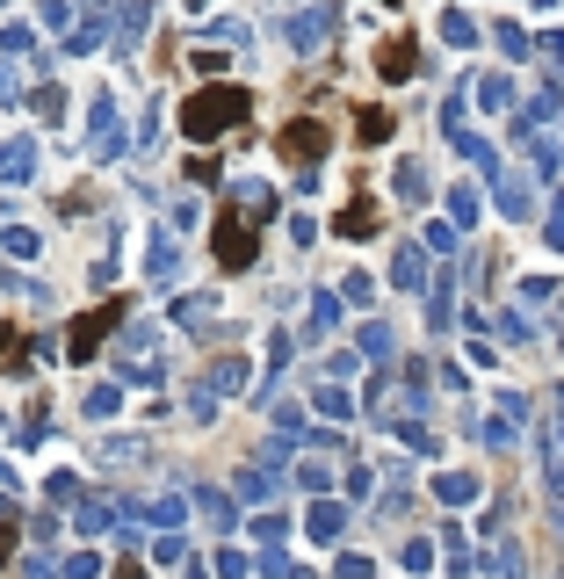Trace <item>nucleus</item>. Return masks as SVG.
<instances>
[{
    "instance_id": "nucleus-1",
    "label": "nucleus",
    "mask_w": 564,
    "mask_h": 579,
    "mask_svg": "<svg viewBox=\"0 0 564 579\" xmlns=\"http://www.w3.org/2000/svg\"><path fill=\"white\" fill-rule=\"evenodd\" d=\"M246 116V87H232V80H210V87H196V95L181 102V131L196 138V145H210L217 131H232Z\"/></svg>"
},
{
    "instance_id": "nucleus-2",
    "label": "nucleus",
    "mask_w": 564,
    "mask_h": 579,
    "mask_svg": "<svg viewBox=\"0 0 564 579\" xmlns=\"http://www.w3.org/2000/svg\"><path fill=\"white\" fill-rule=\"evenodd\" d=\"M246 261H254V232H246L239 210H225L217 218V268H246Z\"/></svg>"
},
{
    "instance_id": "nucleus-3",
    "label": "nucleus",
    "mask_w": 564,
    "mask_h": 579,
    "mask_svg": "<svg viewBox=\"0 0 564 579\" xmlns=\"http://www.w3.org/2000/svg\"><path fill=\"white\" fill-rule=\"evenodd\" d=\"M123 319V297H109V304H94V312L73 326V355H94V341H102V333Z\"/></svg>"
},
{
    "instance_id": "nucleus-4",
    "label": "nucleus",
    "mask_w": 564,
    "mask_h": 579,
    "mask_svg": "<svg viewBox=\"0 0 564 579\" xmlns=\"http://www.w3.org/2000/svg\"><path fill=\"white\" fill-rule=\"evenodd\" d=\"M282 152H290V160H319V152H326V124H290V131H282Z\"/></svg>"
},
{
    "instance_id": "nucleus-5",
    "label": "nucleus",
    "mask_w": 564,
    "mask_h": 579,
    "mask_svg": "<svg viewBox=\"0 0 564 579\" xmlns=\"http://www.w3.org/2000/svg\"><path fill=\"white\" fill-rule=\"evenodd\" d=\"M376 66H384V80H405V73H413V37H391Z\"/></svg>"
},
{
    "instance_id": "nucleus-6",
    "label": "nucleus",
    "mask_w": 564,
    "mask_h": 579,
    "mask_svg": "<svg viewBox=\"0 0 564 579\" xmlns=\"http://www.w3.org/2000/svg\"><path fill=\"white\" fill-rule=\"evenodd\" d=\"M369 225H376V210H369V203H355V210H348V218H340V232H348V239H362Z\"/></svg>"
},
{
    "instance_id": "nucleus-7",
    "label": "nucleus",
    "mask_w": 564,
    "mask_h": 579,
    "mask_svg": "<svg viewBox=\"0 0 564 579\" xmlns=\"http://www.w3.org/2000/svg\"><path fill=\"white\" fill-rule=\"evenodd\" d=\"M362 138H369V145L391 138V116H384V109H362Z\"/></svg>"
},
{
    "instance_id": "nucleus-8",
    "label": "nucleus",
    "mask_w": 564,
    "mask_h": 579,
    "mask_svg": "<svg viewBox=\"0 0 564 579\" xmlns=\"http://www.w3.org/2000/svg\"><path fill=\"white\" fill-rule=\"evenodd\" d=\"M0 362H15V370H22V333L15 326H0Z\"/></svg>"
}]
</instances>
